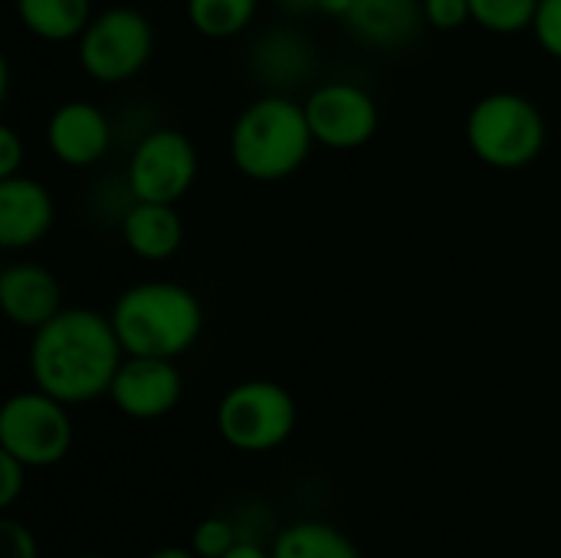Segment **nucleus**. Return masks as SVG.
Returning <instances> with one entry per match:
<instances>
[{
	"mask_svg": "<svg viewBox=\"0 0 561 558\" xmlns=\"http://www.w3.org/2000/svg\"><path fill=\"white\" fill-rule=\"evenodd\" d=\"M122 362L125 349L112 319L89 306H66L33 332L26 352L33 385L69 408L108 398Z\"/></svg>",
	"mask_w": 561,
	"mask_h": 558,
	"instance_id": "1",
	"label": "nucleus"
},
{
	"mask_svg": "<svg viewBox=\"0 0 561 558\" xmlns=\"http://www.w3.org/2000/svg\"><path fill=\"white\" fill-rule=\"evenodd\" d=\"M227 148L247 181L276 184L293 178L316 148L306 105L289 92H260L237 112Z\"/></svg>",
	"mask_w": 561,
	"mask_h": 558,
	"instance_id": "2",
	"label": "nucleus"
},
{
	"mask_svg": "<svg viewBox=\"0 0 561 558\" xmlns=\"http://www.w3.org/2000/svg\"><path fill=\"white\" fill-rule=\"evenodd\" d=\"M125 355L181 358L204 332V306L184 283L141 280L125 286L108 312Z\"/></svg>",
	"mask_w": 561,
	"mask_h": 558,
	"instance_id": "3",
	"label": "nucleus"
},
{
	"mask_svg": "<svg viewBox=\"0 0 561 558\" xmlns=\"http://www.w3.org/2000/svg\"><path fill=\"white\" fill-rule=\"evenodd\" d=\"M467 145L470 151L496 171L529 168L549 141V125L542 109L513 89L486 92L473 102L467 115Z\"/></svg>",
	"mask_w": 561,
	"mask_h": 558,
	"instance_id": "4",
	"label": "nucleus"
},
{
	"mask_svg": "<svg viewBox=\"0 0 561 558\" xmlns=\"http://www.w3.org/2000/svg\"><path fill=\"white\" fill-rule=\"evenodd\" d=\"M296 398L270 378H247L224 391L217 405V431L240 454H270L296 431Z\"/></svg>",
	"mask_w": 561,
	"mask_h": 558,
	"instance_id": "5",
	"label": "nucleus"
},
{
	"mask_svg": "<svg viewBox=\"0 0 561 558\" xmlns=\"http://www.w3.org/2000/svg\"><path fill=\"white\" fill-rule=\"evenodd\" d=\"M154 53V26L151 20L125 3L99 10L82 36L76 39L79 69L99 86L131 82Z\"/></svg>",
	"mask_w": 561,
	"mask_h": 558,
	"instance_id": "6",
	"label": "nucleus"
},
{
	"mask_svg": "<svg viewBox=\"0 0 561 558\" xmlns=\"http://www.w3.org/2000/svg\"><path fill=\"white\" fill-rule=\"evenodd\" d=\"M72 437L69 405L39 388L10 395L0 411V451L30 470L56 467L69 454Z\"/></svg>",
	"mask_w": 561,
	"mask_h": 558,
	"instance_id": "7",
	"label": "nucleus"
},
{
	"mask_svg": "<svg viewBox=\"0 0 561 558\" xmlns=\"http://www.w3.org/2000/svg\"><path fill=\"white\" fill-rule=\"evenodd\" d=\"M201 171L194 141L171 125H151L141 138L131 141L125 181L135 201L178 204L191 194Z\"/></svg>",
	"mask_w": 561,
	"mask_h": 558,
	"instance_id": "8",
	"label": "nucleus"
},
{
	"mask_svg": "<svg viewBox=\"0 0 561 558\" xmlns=\"http://www.w3.org/2000/svg\"><path fill=\"white\" fill-rule=\"evenodd\" d=\"M302 105L316 145L329 151H358L378 135L381 125L378 99L352 79H329L312 86Z\"/></svg>",
	"mask_w": 561,
	"mask_h": 558,
	"instance_id": "9",
	"label": "nucleus"
},
{
	"mask_svg": "<svg viewBox=\"0 0 561 558\" xmlns=\"http://www.w3.org/2000/svg\"><path fill=\"white\" fill-rule=\"evenodd\" d=\"M184 398V375L174 358L151 355H125L115 382L108 388V401L131 421H158L168 418Z\"/></svg>",
	"mask_w": 561,
	"mask_h": 558,
	"instance_id": "10",
	"label": "nucleus"
},
{
	"mask_svg": "<svg viewBox=\"0 0 561 558\" xmlns=\"http://www.w3.org/2000/svg\"><path fill=\"white\" fill-rule=\"evenodd\" d=\"M115 122L112 115L89 102V99H69L53 109L46 122V145L53 158L66 168H95L115 145Z\"/></svg>",
	"mask_w": 561,
	"mask_h": 558,
	"instance_id": "11",
	"label": "nucleus"
},
{
	"mask_svg": "<svg viewBox=\"0 0 561 558\" xmlns=\"http://www.w3.org/2000/svg\"><path fill=\"white\" fill-rule=\"evenodd\" d=\"M319 66L312 39L293 26H270L253 36L247 49V72L263 92H296L302 89Z\"/></svg>",
	"mask_w": 561,
	"mask_h": 558,
	"instance_id": "12",
	"label": "nucleus"
},
{
	"mask_svg": "<svg viewBox=\"0 0 561 558\" xmlns=\"http://www.w3.org/2000/svg\"><path fill=\"white\" fill-rule=\"evenodd\" d=\"M56 224V201L49 187L30 174L0 178V247L23 253L46 240Z\"/></svg>",
	"mask_w": 561,
	"mask_h": 558,
	"instance_id": "13",
	"label": "nucleus"
},
{
	"mask_svg": "<svg viewBox=\"0 0 561 558\" xmlns=\"http://www.w3.org/2000/svg\"><path fill=\"white\" fill-rule=\"evenodd\" d=\"M0 309L16 329L36 332L66 309L62 286L49 266L16 260L0 273Z\"/></svg>",
	"mask_w": 561,
	"mask_h": 558,
	"instance_id": "14",
	"label": "nucleus"
},
{
	"mask_svg": "<svg viewBox=\"0 0 561 558\" xmlns=\"http://www.w3.org/2000/svg\"><path fill=\"white\" fill-rule=\"evenodd\" d=\"M342 23L352 39L381 53L411 46L427 26L421 0H355Z\"/></svg>",
	"mask_w": 561,
	"mask_h": 558,
	"instance_id": "15",
	"label": "nucleus"
},
{
	"mask_svg": "<svg viewBox=\"0 0 561 558\" xmlns=\"http://www.w3.org/2000/svg\"><path fill=\"white\" fill-rule=\"evenodd\" d=\"M118 234L131 257L164 263L184 247V217L178 214V204L131 201L118 220Z\"/></svg>",
	"mask_w": 561,
	"mask_h": 558,
	"instance_id": "16",
	"label": "nucleus"
},
{
	"mask_svg": "<svg viewBox=\"0 0 561 558\" xmlns=\"http://www.w3.org/2000/svg\"><path fill=\"white\" fill-rule=\"evenodd\" d=\"M20 26L43 43H72L89 26L92 0H13Z\"/></svg>",
	"mask_w": 561,
	"mask_h": 558,
	"instance_id": "17",
	"label": "nucleus"
},
{
	"mask_svg": "<svg viewBox=\"0 0 561 558\" xmlns=\"http://www.w3.org/2000/svg\"><path fill=\"white\" fill-rule=\"evenodd\" d=\"M270 553L273 558H362L358 546L339 526L322 520H299L286 526Z\"/></svg>",
	"mask_w": 561,
	"mask_h": 558,
	"instance_id": "18",
	"label": "nucleus"
},
{
	"mask_svg": "<svg viewBox=\"0 0 561 558\" xmlns=\"http://www.w3.org/2000/svg\"><path fill=\"white\" fill-rule=\"evenodd\" d=\"M184 13L197 36L237 39L253 26L260 0H184Z\"/></svg>",
	"mask_w": 561,
	"mask_h": 558,
	"instance_id": "19",
	"label": "nucleus"
},
{
	"mask_svg": "<svg viewBox=\"0 0 561 558\" xmlns=\"http://www.w3.org/2000/svg\"><path fill=\"white\" fill-rule=\"evenodd\" d=\"M539 0H470L473 23L493 36H516L533 30Z\"/></svg>",
	"mask_w": 561,
	"mask_h": 558,
	"instance_id": "20",
	"label": "nucleus"
},
{
	"mask_svg": "<svg viewBox=\"0 0 561 558\" xmlns=\"http://www.w3.org/2000/svg\"><path fill=\"white\" fill-rule=\"evenodd\" d=\"M240 543L237 536V526L224 516H207L194 526V536H191V549L201 558H224L233 546Z\"/></svg>",
	"mask_w": 561,
	"mask_h": 558,
	"instance_id": "21",
	"label": "nucleus"
},
{
	"mask_svg": "<svg viewBox=\"0 0 561 558\" xmlns=\"http://www.w3.org/2000/svg\"><path fill=\"white\" fill-rule=\"evenodd\" d=\"M424 23L437 33H457L467 23H473L470 0H421Z\"/></svg>",
	"mask_w": 561,
	"mask_h": 558,
	"instance_id": "22",
	"label": "nucleus"
},
{
	"mask_svg": "<svg viewBox=\"0 0 561 558\" xmlns=\"http://www.w3.org/2000/svg\"><path fill=\"white\" fill-rule=\"evenodd\" d=\"M533 36L546 56L561 62V0H539L536 20H533Z\"/></svg>",
	"mask_w": 561,
	"mask_h": 558,
	"instance_id": "23",
	"label": "nucleus"
},
{
	"mask_svg": "<svg viewBox=\"0 0 561 558\" xmlns=\"http://www.w3.org/2000/svg\"><path fill=\"white\" fill-rule=\"evenodd\" d=\"M0 558H39L36 536L26 523L7 516L0 523Z\"/></svg>",
	"mask_w": 561,
	"mask_h": 558,
	"instance_id": "24",
	"label": "nucleus"
},
{
	"mask_svg": "<svg viewBox=\"0 0 561 558\" xmlns=\"http://www.w3.org/2000/svg\"><path fill=\"white\" fill-rule=\"evenodd\" d=\"M26 464L0 451V510H10L26 490Z\"/></svg>",
	"mask_w": 561,
	"mask_h": 558,
	"instance_id": "25",
	"label": "nucleus"
},
{
	"mask_svg": "<svg viewBox=\"0 0 561 558\" xmlns=\"http://www.w3.org/2000/svg\"><path fill=\"white\" fill-rule=\"evenodd\" d=\"M26 161V141L23 135L13 128V125H0V178H13V174H23Z\"/></svg>",
	"mask_w": 561,
	"mask_h": 558,
	"instance_id": "26",
	"label": "nucleus"
},
{
	"mask_svg": "<svg viewBox=\"0 0 561 558\" xmlns=\"http://www.w3.org/2000/svg\"><path fill=\"white\" fill-rule=\"evenodd\" d=\"M283 13L289 16H309V13H319V0H276Z\"/></svg>",
	"mask_w": 561,
	"mask_h": 558,
	"instance_id": "27",
	"label": "nucleus"
},
{
	"mask_svg": "<svg viewBox=\"0 0 561 558\" xmlns=\"http://www.w3.org/2000/svg\"><path fill=\"white\" fill-rule=\"evenodd\" d=\"M224 558H273L270 549H263V546H256V543H247V539H240L230 553Z\"/></svg>",
	"mask_w": 561,
	"mask_h": 558,
	"instance_id": "28",
	"label": "nucleus"
},
{
	"mask_svg": "<svg viewBox=\"0 0 561 558\" xmlns=\"http://www.w3.org/2000/svg\"><path fill=\"white\" fill-rule=\"evenodd\" d=\"M355 0H319V13L329 20H345V13L352 10Z\"/></svg>",
	"mask_w": 561,
	"mask_h": 558,
	"instance_id": "29",
	"label": "nucleus"
},
{
	"mask_svg": "<svg viewBox=\"0 0 561 558\" xmlns=\"http://www.w3.org/2000/svg\"><path fill=\"white\" fill-rule=\"evenodd\" d=\"M145 558H201L194 549H181V546H161V549H154L151 556Z\"/></svg>",
	"mask_w": 561,
	"mask_h": 558,
	"instance_id": "30",
	"label": "nucleus"
},
{
	"mask_svg": "<svg viewBox=\"0 0 561 558\" xmlns=\"http://www.w3.org/2000/svg\"><path fill=\"white\" fill-rule=\"evenodd\" d=\"M76 558H112V556H76Z\"/></svg>",
	"mask_w": 561,
	"mask_h": 558,
	"instance_id": "31",
	"label": "nucleus"
},
{
	"mask_svg": "<svg viewBox=\"0 0 561 558\" xmlns=\"http://www.w3.org/2000/svg\"><path fill=\"white\" fill-rule=\"evenodd\" d=\"M559 145H561V132H559Z\"/></svg>",
	"mask_w": 561,
	"mask_h": 558,
	"instance_id": "32",
	"label": "nucleus"
}]
</instances>
